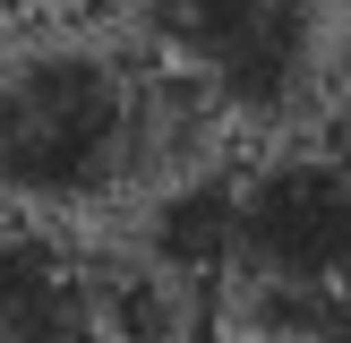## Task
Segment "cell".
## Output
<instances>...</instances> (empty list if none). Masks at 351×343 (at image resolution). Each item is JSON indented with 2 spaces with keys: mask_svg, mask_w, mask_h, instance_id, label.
<instances>
[{
  "mask_svg": "<svg viewBox=\"0 0 351 343\" xmlns=\"http://www.w3.org/2000/svg\"><path fill=\"white\" fill-rule=\"evenodd\" d=\"M232 146V120L146 43L34 34L0 51V215L112 223Z\"/></svg>",
  "mask_w": 351,
  "mask_h": 343,
  "instance_id": "cell-1",
  "label": "cell"
},
{
  "mask_svg": "<svg viewBox=\"0 0 351 343\" xmlns=\"http://www.w3.org/2000/svg\"><path fill=\"white\" fill-rule=\"evenodd\" d=\"M326 0H137V43L171 60L232 137H283L326 103Z\"/></svg>",
  "mask_w": 351,
  "mask_h": 343,
  "instance_id": "cell-2",
  "label": "cell"
},
{
  "mask_svg": "<svg viewBox=\"0 0 351 343\" xmlns=\"http://www.w3.org/2000/svg\"><path fill=\"white\" fill-rule=\"evenodd\" d=\"M215 292H343L351 300V146L257 137L232 154V266Z\"/></svg>",
  "mask_w": 351,
  "mask_h": 343,
  "instance_id": "cell-3",
  "label": "cell"
},
{
  "mask_svg": "<svg viewBox=\"0 0 351 343\" xmlns=\"http://www.w3.org/2000/svg\"><path fill=\"white\" fill-rule=\"evenodd\" d=\"M0 343H103L86 240L0 215Z\"/></svg>",
  "mask_w": 351,
  "mask_h": 343,
  "instance_id": "cell-4",
  "label": "cell"
},
{
  "mask_svg": "<svg viewBox=\"0 0 351 343\" xmlns=\"http://www.w3.org/2000/svg\"><path fill=\"white\" fill-rule=\"evenodd\" d=\"M326 112H335V137L351 146V26L335 34V51H326Z\"/></svg>",
  "mask_w": 351,
  "mask_h": 343,
  "instance_id": "cell-5",
  "label": "cell"
},
{
  "mask_svg": "<svg viewBox=\"0 0 351 343\" xmlns=\"http://www.w3.org/2000/svg\"><path fill=\"white\" fill-rule=\"evenodd\" d=\"M69 17H120V9H137V0H60Z\"/></svg>",
  "mask_w": 351,
  "mask_h": 343,
  "instance_id": "cell-6",
  "label": "cell"
}]
</instances>
